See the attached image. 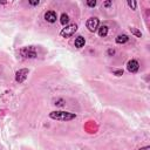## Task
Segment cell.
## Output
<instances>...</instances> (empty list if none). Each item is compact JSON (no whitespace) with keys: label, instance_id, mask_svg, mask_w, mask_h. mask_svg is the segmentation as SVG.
Returning <instances> with one entry per match:
<instances>
[{"label":"cell","instance_id":"cell-16","mask_svg":"<svg viewBox=\"0 0 150 150\" xmlns=\"http://www.w3.org/2000/svg\"><path fill=\"white\" fill-rule=\"evenodd\" d=\"M138 150H150V146L146 145V146H143V148H141V149H138Z\"/></svg>","mask_w":150,"mask_h":150},{"label":"cell","instance_id":"cell-1","mask_svg":"<svg viewBox=\"0 0 150 150\" xmlns=\"http://www.w3.org/2000/svg\"><path fill=\"white\" fill-rule=\"evenodd\" d=\"M49 117L52 120H56V121H71V120L76 118V114L69 112V111L56 110V111L49 112Z\"/></svg>","mask_w":150,"mask_h":150},{"label":"cell","instance_id":"cell-8","mask_svg":"<svg viewBox=\"0 0 150 150\" xmlns=\"http://www.w3.org/2000/svg\"><path fill=\"white\" fill-rule=\"evenodd\" d=\"M84 43H86V40H84V38L80 35V36H77V38L75 39L74 46H75L76 48H82V47L84 46Z\"/></svg>","mask_w":150,"mask_h":150},{"label":"cell","instance_id":"cell-9","mask_svg":"<svg viewBox=\"0 0 150 150\" xmlns=\"http://www.w3.org/2000/svg\"><path fill=\"white\" fill-rule=\"evenodd\" d=\"M129 40V36L127 35V34H120V35H117L116 36V39H115V41H116V43H125L127 41Z\"/></svg>","mask_w":150,"mask_h":150},{"label":"cell","instance_id":"cell-2","mask_svg":"<svg viewBox=\"0 0 150 150\" xmlns=\"http://www.w3.org/2000/svg\"><path fill=\"white\" fill-rule=\"evenodd\" d=\"M20 55L25 59H35L36 57V50L33 46H29V47H23L19 50Z\"/></svg>","mask_w":150,"mask_h":150},{"label":"cell","instance_id":"cell-5","mask_svg":"<svg viewBox=\"0 0 150 150\" xmlns=\"http://www.w3.org/2000/svg\"><path fill=\"white\" fill-rule=\"evenodd\" d=\"M87 28L90 30V32H95L97 28H98V26H100V21H98V19L97 18H90V19H88L87 20Z\"/></svg>","mask_w":150,"mask_h":150},{"label":"cell","instance_id":"cell-18","mask_svg":"<svg viewBox=\"0 0 150 150\" xmlns=\"http://www.w3.org/2000/svg\"><path fill=\"white\" fill-rule=\"evenodd\" d=\"M114 53H115V52H114V49H109V50H108V54H110V55H111V54H114Z\"/></svg>","mask_w":150,"mask_h":150},{"label":"cell","instance_id":"cell-3","mask_svg":"<svg viewBox=\"0 0 150 150\" xmlns=\"http://www.w3.org/2000/svg\"><path fill=\"white\" fill-rule=\"evenodd\" d=\"M76 30H77V25L76 23H70V25L64 26V28H62V30L60 32V35L62 38H70Z\"/></svg>","mask_w":150,"mask_h":150},{"label":"cell","instance_id":"cell-11","mask_svg":"<svg viewBox=\"0 0 150 150\" xmlns=\"http://www.w3.org/2000/svg\"><path fill=\"white\" fill-rule=\"evenodd\" d=\"M60 22H61L63 26H67V25H68V22H69V16H68V14L62 13V14H61V16H60Z\"/></svg>","mask_w":150,"mask_h":150},{"label":"cell","instance_id":"cell-19","mask_svg":"<svg viewBox=\"0 0 150 150\" xmlns=\"http://www.w3.org/2000/svg\"><path fill=\"white\" fill-rule=\"evenodd\" d=\"M111 5V2L110 1H107V2H104V6H110Z\"/></svg>","mask_w":150,"mask_h":150},{"label":"cell","instance_id":"cell-17","mask_svg":"<svg viewBox=\"0 0 150 150\" xmlns=\"http://www.w3.org/2000/svg\"><path fill=\"white\" fill-rule=\"evenodd\" d=\"M29 4L33 5V6H35V5H39V1H34V2L33 1H29Z\"/></svg>","mask_w":150,"mask_h":150},{"label":"cell","instance_id":"cell-4","mask_svg":"<svg viewBox=\"0 0 150 150\" xmlns=\"http://www.w3.org/2000/svg\"><path fill=\"white\" fill-rule=\"evenodd\" d=\"M29 70L27 68H22V69H19L16 73H15V81L19 82V83H22L26 79H27V75H28Z\"/></svg>","mask_w":150,"mask_h":150},{"label":"cell","instance_id":"cell-12","mask_svg":"<svg viewBox=\"0 0 150 150\" xmlns=\"http://www.w3.org/2000/svg\"><path fill=\"white\" fill-rule=\"evenodd\" d=\"M130 32L134 34V35H136L137 38H141L142 36V33L138 30V29H136V28H134V27H130Z\"/></svg>","mask_w":150,"mask_h":150},{"label":"cell","instance_id":"cell-10","mask_svg":"<svg viewBox=\"0 0 150 150\" xmlns=\"http://www.w3.org/2000/svg\"><path fill=\"white\" fill-rule=\"evenodd\" d=\"M97 32H98V35H100L101 38H104V36H107V34H108V27H107L105 25L98 26Z\"/></svg>","mask_w":150,"mask_h":150},{"label":"cell","instance_id":"cell-7","mask_svg":"<svg viewBox=\"0 0 150 150\" xmlns=\"http://www.w3.org/2000/svg\"><path fill=\"white\" fill-rule=\"evenodd\" d=\"M43 18H45V20H46L47 22L53 23V22H55V21H56L57 15H56V12H54V11H47V12L45 13Z\"/></svg>","mask_w":150,"mask_h":150},{"label":"cell","instance_id":"cell-13","mask_svg":"<svg viewBox=\"0 0 150 150\" xmlns=\"http://www.w3.org/2000/svg\"><path fill=\"white\" fill-rule=\"evenodd\" d=\"M128 5L132 8V9H136V6H137V4L135 2V1H128Z\"/></svg>","mask_w":150,"mask_h":150},{"label":"cell","instance_id":"cell-14","mask_svg":"<svg viewBox=\"0 0 150 150\" xmlns=\"http://www.w3.org/2000/svg\"><path fill=\"white\" fill-rule=\"evenodd\" d=\"M114 74H115L116 76H121V75L123 74V70H122V69H118V70H114Z\"/></svg>","mask_w":150,"mask_h":150},{"label":"cell","instance_id":"cell-15","mask_svg":"<svg viewBox=\"0 0 150 150\" xmlns=\"http://www.w3.org/2000/svg\"><path fill=\"white\" fill-rule=\"evenodd\" d=\"M87 5L89 7H95L96 6V1H87Z\"/></svg>","mask_w":150,"mask_h":150},{"label":"cell","instance_id":"cell-6","mask_svg":"<svg viewBox=\"0 0 150 150\" xmlns=\"http://www.w3.org/2000/svg\"><path fill=\"white\" fill-rule=\"evenodd\" d=\"M127 69H128V71H130V73H136V71L139 69V63H138L136 60H130V61H128V63H127Z\"/></svg>","mask_w":150,"mask_h":150}]
</instances>
